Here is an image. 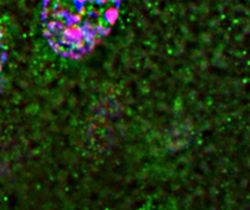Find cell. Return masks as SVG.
Masks as SVG:
<instances>
[{
  "label": "cell",
  "instance_id": "cell-1",
  "mask_svg": "<svg viewBox=\"0 0 250 210\" xmlns=\"http://www.w3.org/2000/svg\"><path fill=\"white\" fill-rule=\"evenodd\" d=\"M119 5L120 0H43L44 35L60 56L78 59L108 35Z\"/></svg>",
  "mask_w": 250,
  "mask_h": 210
},
{
  "label": "cell",
  "instance_id": "cell-2",
  "mask_svg": "<svg viewBox=\"0 0 250 210\" xmlns=\"http://www.w3.org/2000/svg\"><path fill=\"white\" fill-rule=\"evenodd\" d=\"M6 56H7V52H6L5 36H4L2 30L0 28V90L2 89L4 75H5Z\"/></svg>",
  "mask_w": 250,
  "mask_h": 210
}]
</instances>
